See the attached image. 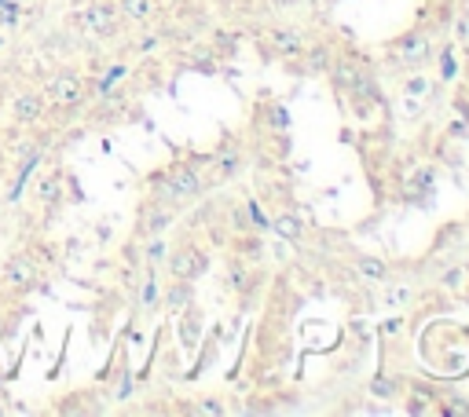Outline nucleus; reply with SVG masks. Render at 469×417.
<instances>
[{
  "label": "nucleus",
  "mask_w": 469,
  "mask_h": 417,
  "mask_svg": "<svg viewBox=\"0 0 469 417\" xmlns=\"http://www.w3.org/2000/svg\"><path fill=\"white\" fill-rule=\"evenodd\" d=\"M151 187H154V202H165V205L195 202V198L202 194V176L191 165H169L165 172H158L151 180Z\"/></svg>",
  "instance_id": "obj_1"
},
{
  "label": "nucleus",
  "mask_w": 469,
  "mask_h": 417,
  "mask_svg": "<svg viewBox=\"0 0 469 417\" xmlns=\"http://www.w3.org/2000/svg\"><path fill=\"white\" fill-rule=\"evenodd\" d=\"M84 77L81 74H74V70H62V74H55L52 81H48V103L52 106H59V110H77L81 103H84Z\"/></svg>",
  "instance_id": "obj_2"
},
{
  "label": "nucleus",
  "mask_w": 469,
  "mask_h": 417,
  "mask_svg": "<svg viewBox=\"0 0 469 417\" xmlns=\"http://www.w3.org/2000/svg\"><path fill=\"white\" fill-rule=\"evenodd\" d=\"M205 268H209V260L198 246H180L169 256V271H173V278H183V282H195Z\"/></svg>",
  "instance_id": "obj_3"
},
{
  "label": "nucleus",
  "mask_w": 469,
  "mask_h": 417,
  "mask_svg": "<svg viewBox=\"0 0 469 417\" xmlns=\"http://www.w3.org/2000/svg\"><path fill=\"white\" fill-rule=\"evenodd\" d=\"M0 282H4V285H30V282H37V260L30 253L8 256L4 271H0Z\"/></svg>",
  "instance_id": "obj_4"
},
{
  "label": "nucleus",
  "mask_w": 469,
  "mask_h": 417,
  "mask_svg": "<svg viewBox=\"0 0 469 417\" xmlns=\"http://www.w3.org/2000/svg\"><path fill=\"white\" fill-rule=\"evenodd\" d=\"M11 118H15L18 128L37 125L40 118H45V96H40V92H23V96H15V103H11Z\"/></svg>",
  "instance_id": "obj_5"
},
{
  "label": "nucleus",
  "mask_w": 469,
  "mask_h": 417,
  "mask_svg": "<svg viewBox=\"0 0 469 417\" xmlns=\"http://www.w3.org/2000/svg\"><path fill=\"white\" fill-rule=\"evenodd\" d=\"M429 40H425L422 33H407V37H400L396 40V59L403 66H422L425 59H429Z\"/></svg>",
  "instance_id": "obj_6"
},
{
  "label": "nucleus",
  "mask_w": 469,
  "mask_h": 417,
  "mask_svg": "<svg viewBox=\"0 0 469 417\" xmlns=\"http://www.w3.org/2000/svg\"><path fill=\"white\" fill-rule=\"evenodd\" d=\"M84 30H92L99 37H111L118 30V8L114 4H92L84 11Z\"/></svg>",
  "instance_id": "obj_7"
},
{
  "label": "nucleus",
  "mask_w": 469,
  "mask_h": 417,
  "mask_svg": "<svg viewBox=\"0 0 469 417\" xmlns=\"http://www.w3.org/2000/svg\"><path fill=\"white\" fill-rule=\"evenodd\" d=\"M169 224H173V209L162 205V202H154V205H147V209H143V216H140V234L158 238Z\"/></svg>",
  "instance_id": "obj_8"
},
{
  "label": "nucleus",
  "mask_w": 469,
  "mask_h": 417,
  "mask_svg": "<svg viewBox=\"0 0 469 417\" xmlns=\"http://www.w3.org/2000/svg\"><path fill=\"white\" fill-rule=\"evenodd\" d=\"M334 77H337L341 88H352L356 96H374V81L367 74H359L356 66H349V62H337L334 66Z\"/></svg>",
  "instance_id": "obj_9"
},
{
  "label": "nucleus",
  "mask_w": 469,
  "mask_h": 417,
  "mask_svg": "<svg viewBox=\"0 0 469 417\" xmlns=\"http://www.w3.org/2000/svg\"><path fill=\"white\" fill-rule=\"evenodd\" d=\"M261 40H268V48H275L279 55H301L305 52V37L297 30H268Z\"/></svg>",
  "instance_id": "obj_10"
},
{
  "label": "nucleus",
  "mask_w": 469,
  "mask_h": 417,
  "mask_svg": "<svg viewBox=\"0 0 469 417\" xmlns=\"http://www.w3.org/2000/svg\"><path fill=\"white\" fill-rule=\"evenodd\" d=\"M356 275L363 285H385L389 282V263L378 256H359L356 260Z\"/></svg>",
  "instance_id": "obj_11"
},
{
  "label": "nucleus",
  "mask_w": 469,
  "mask_h": 417,
  "mask_svg": "<svg viewBox=\"0 0 469 417\" xmlns=\"http://www.w3.org/2000/svg\"><path fill=\"white\" fill-rule=\"evenodd\" d=\"M118 15L129 22H151L154 18V0H118Z\"/></svg>",
  "instance_id": "obj_12"
},
{
  "label": "nucleus",
  "mask_w": 469,
  "mask_h": 417,
  "mask_svg": "<svg viewBox=\"0 0 469 417\" xmlns=\"http://www.w3.org/2000/svg\"><path fill=\"white\" fill-rule=\"evenodd\" d=\"M59 190H62V176H59V172L45 176V180L37 183V198H40V205H55V202H59Z\"/></svg>",
  "instance_id": "obj_13"
},
{
  "label": "nucleus",
  "mask_w": 469,
  "mask_h": 417,
  "mask_svg": "<svg viewBox=\"0 0 469 417\" xmlns=\"http://www.w3.org/2000/svg\"><path fill=\"white\" fill-rule=\"evenodd\" d=\"M275 231H279L283 238H290V241L305 238V224H301V219H297L293 212H283L279 219H275Z\"/></svg>",
  "instance_id": "obj_14"
},
{
  "label": "nucleus",
  "mask_w": 469,
  "mask_h": 417,
  "mask_svg": "<svg viewBox=\"0 0 469 417\" xmlns=\"http://www.w3.org/2000/svg\"><path fill=\"white\" fill-rule=\"evenodd\" d=\"M187 300H191V282L176 278V285H173V290H169V307H173V312H176V307H183Z\"/></svg>",
  "instance_id": "obj_15"
},
{
  "label": "nucleus",
  "mask_w": 469,
  "mask_h": 417,
  "mask_svg": "<svg viewBox=\"0 0 469 417\" xmlns=\"http://www.w3.org/2000/svg\"><path fill=\"white\" fill-rule=\"evenodd\" d=\"M125 74H129L125 66H111V70H106V74L99 77V84H96V88H99V92H111V88H114V84H118Z\"/></svg>",
  "instance_id": "obj_16"
},
{
  "label": "nucleus",
  "mask_w": 469,
  "mask_h": 417,
  "mask_svg": "<svg viewBox=\"0 0 469 417\" xmlns=\"http://www.w3.org/2000/svg\"><path fill=\"white\" fill-rule=\"evenodd\" d=\"M371 392H374V395H381V399H392L396 384H392L389 377H374V381H371Z\"/></svg>",
  "instance_id": "obj_17"
},
{
  "label": "nucleus",
  "mask_w": 469,
  "mask_h": 417,
  "mask_svg": "<svg viewBox=\"0 0 469 417\" xmlns=\"http://www.w3.org/2000/svg\"><path fill=\"white\" fill-rule=\"evenodd\" d=\"M407 300H411V285H400V290H392V293L385 297L389 307H400V304H407Z\"/></svg>",
  "instance_id": "obj_18"
},
{
  "label": "nucleus",
  "mask_w": 469,
  "mask_h": 417,
  "mask_svg": "<svg viewBox=\"0 0 469 417\" xmlns=\"http://www.w3.org/2000/svg\"><path fill=\"white\" fill-rule=\"evenodd\" d=\"M165 253H169V249H165V241H158V238L151 241V246H147V260H151V263H162Z\"/></svg>",
  "instance_id": "obj_19"
},
{
  "label": "nucleus",
  "mask_w": 469,
  "mask_h": 417,
  "mask_svg": "<svg viewBox=\"0 0 469 417\" xmlns=\"http://www.w3.org/2000/svg\"><path fill=\"white\" fill-rule=\"evenodd\" d=\"M154 297H158V282H154V275H147V282H143V293H140V300H143V304H154Z\"/></svg>",
  "instance_id": "obj_20"
},
{
  "label": "nucleus",
  "mask_w": 469,
  "mask_h": 417,
  "mask_svg": "<svg viewBox=\"0 0 469 417\" xmlns=\"http://www.w3.org/2000/svg\"><path fill=\"white\" fill-rule=\"evenodd\" d=\"M191 413H209V417H220V413H224V406L209 399V403H198V406H191Z\"/></svg>",
  "instance_id": "obj_21"
},
{
  "label": "nucleus",
  "mask_w": 469,
  "mask_h": 417,
  "mask_svg": "<svg viewBox=\"0 0 469 417\" xmlns=\"http://www.w3.org/2000/svg\"><path fill=\"white\" fill-rule=\"evenodd\" d=\"M462 278H465V268H455V271H447V275H443V285H447V290H458Z\"/></svg>",
  "instance_id": "obj_22"
},
{
  "label": "nucleus",
  "mask_w": 469,
  "mask_h": 417,
  "mask_svg": "<svg viewBox=\"0 0 469 417\" xmlns=\"http://www.w3.org/2000/svg\"><path fill=\"white\" fill-rule=\"evenodd\" d=\"M234 168H239V154H227V158H220V176H231Z\"/></svg>",
  "instance_id": "obj_23"
},
{
  "label": "nucleus",
  "mask_w": 469,
  "mask_h": 417,
  "mask_svg": "<svg viewBox=\"0 0 469 417\" xmlns=\"http://www.w3.org/2000/svg\"><path fill=\"white\" fill-rule=\"evenodd\" d=\"M249 216H253V227H261V231H264V227H271V224H268V219L261 216V209H257V202H249Z\"/></svg>",
  "instance_id": "obj_24"
}]
</instances>
